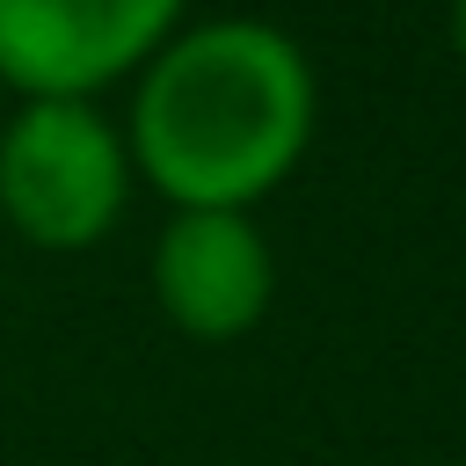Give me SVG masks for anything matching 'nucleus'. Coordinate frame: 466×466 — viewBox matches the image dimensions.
I'll list each match as a JSON object with an SVG mask.
<instances>
[{
  "mask_svg": "<svg viewBox=\"0 0 466 466\" xmlns=\"http://www.w3.org/2000/svg\"><path fill=\"white\" fill-rule=\"evenodd\" d=\"M189 0H0V87L15 102H95L182 29Z\"/></svg>",
  "mask_w": 466,
  "mask_h": 466,
  "instance_id": "3",
  "label": "nucleus"
},
{
  "mask_svg": "<svg viewBox=\"0 0 466 466\" xmlns=\"http://www.w3.org/2000/svg\"><path fill=\"white\" fill-rule=\"evenodd\" d=\"M444 29H451V58L466 66V0H451V22H444Z\"/></svg>",
  "mask_w": 466,
  "mask_h": 466,
  "instance_id": "5",
  "label": "nucleus"
},
{
  "mask_svg": "<svg viewBox=\"0 0 466 466\" xmlns=\"http://www.w3.org/2000/svg\"><path fill=\"white\" fill-rule=\"evenodd\" d=\"M124 124L95 102H15L0 124V218L36 255H87L131 204Z\"/></svg>",
  "mask_w": 466,
  "mask_h": 466,
  "instance_id": "2",
  "label": "nucleus"
},
{
  "mask_svg": "<svg viewBox=\"0 0 466 466\" xmlns=\"http://www.w3.org/2000/svg\"><path fill=\"white\" fill-rule=\"evenodd\" d=\"M153 306L189 342H240L277 306V248L255 211H167L146 255Z\"/></svg>",
  "mask_w": 466,
  "mask_h": 466,
  "instance_id": "4",
  "label": "nucleus"
},
{
  "mask_svg": "<svg viewBox=\"0 0 466 466\" xmlns=\"http://www.w3.org/2000/svg\"><path fill=\"white\" fill-rule=\"evenodd\" d=\"M320 131V80L291 29L262 15L182 22L131 80L124 153L167 211H255Z\"/></svg>",
  "mask_w": 466,
  "mask_h": 466,
  "instance_id": "1",
  "label": "nucleus"
}]
</instances>
